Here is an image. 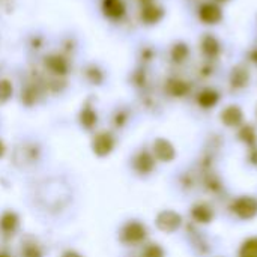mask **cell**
I'll list each match as a JSON object with an SVG mask.
<instances>
[{
	"label": "cell",
	"mask_w": 257,
	"mask_h": 257,
	"mask_svg": "<svg viewBox=\"0 0 257 257\" xmlns=\"http://www.w3.org/2000/svg\"><path fill=\"white\" fill-rule=\"evenodd\" d=\"M149 236V229L146 223L139 218H130L123 221L117 230V241L123 247L143 245Z\"/></svg>",
	"instance_id": "cell-1"
},
{
	"label": "cell",
	"mask_w": 257,
	"mask_h": 257,
	"mask_svg": "<svg viewBox=\"0 0 257 257\" xmlns=\"http://www.w3.org/2000/svg\"><path fill=\"white\" fill-rule=\"evenodd\" d=\"M42 160V146L36 142H23L14 149L12 161L17 169L27 170L35 167Z\"/></svg>",
	"instance_id": "cell-2"
},
{
	"label": "cell",
	"mask_w": 257,
	"mask_h": 257,
	"mask_svg": "<svg viewBox=\"0 0 257 257\" xmlns=\"http://www.w3.org/2000/svg\"><path fill=\"white\" fill-rule=\"evenodd\" d=\"M116 146H117V137L110 130H99L92 136L90 151L99 160L110 157L116 151Z\"/></svg>",
	"instance_id": "cell-3"
},
{
	"label": "cell",
	"mask_w": 257,
	"mask_h": 257,
	"mask_svg": "<svg viewBox=\"0 0 257 257\" xmlns=\"http://www.w3.org/2000/svg\"><path fill=\"white\" fill-rule=\"evenodd\" d=\"M230 211L242 221H250L257 217V199L254 196L244 194L232 200Z\"/></svg>",
	"instance_id": "cell-4"
},
{
	"label": "cell",
	"mask_w": 257,
	"mask_h": 257,
	"mask_svg": "<svg viewBox=\"0 0 257 257\" xmlns=\"http://www.w3.org/2000/svg\"><path fill=\"white\" fill-rule=\"evenodd\" d=\"M21 217L15 209L6 208L0 212V238L9 241L20 233Z\"/></svg>",
	"instance_id": "cell-5"
},
{
	"label": "cell",
	"mask_w": 257,
	"mask_h": 257,
	"mask_svg": "<svg viewBox=\"0 0 257 257\" xmlns=\"http://www.w3.org/2000/svg\"><path fill=\"white\" fill-rule=\"evenodd\" d=\"M157 169V160L152 155L149 149H142L136 152L131 158V170L140 176V178H148L151 176Z\"/></svg>",
	"instance_id": "cell-6"
},
{
	"label": "cell",
	"mask_w": 257,
	"mask_h": 257,
	"mask_svg": "<svg viewBox=\"0 0 257 257\" xmlns=\"http://www.w3.org/2000/svg\"><path fill=\"white\" fill-rule=\"evenodd\" d=\"M154 223L160 232H163L166 235H172V233H176L182 227L184 218L179 212H176L173 209H163L157 214Z\"/></svg>",
	"instance_id": "cell-7"
},
{
	"label": "cell",
	"mask_w": 257,
	"mask_h": 257,
	"mask_svg": "<svg viewBox=\"0 0 257 257\" xmlns=\"http://www.w3.org/2000/svg\"><path fill=\"white\" fill-rule=\"evenodd\" d=\"M44 244L33 235H24L18 242V257H45Z\"/></svg>",
	"instance_id": "cell-8"
},
{
	"label": "cell",
	"mask_w": 257,
	"mask_h": 257,
	"mask_svg": "<svg viewBox=\"0 0 257 257\" xmlns=\"http://www.w3.org/2000/svg\"><path fill=\"white\" fill-rule=\"evenodd\" d=\"M152 155L155 157L157 163H172L176 158V148L173 146V143L164 137H158L154 140L152 143V149H151Z\"/></svg>",
	"instance_id": "cell-9"
},
{
	"label": "cell",
	"mask_w": 257,
	"mask_h": 257,
	"mask_svg": "<svg viewBox=\"0 0 257 257\" xmlns=\"http://www.w3.org/2000/svg\"><path fill=\"white\" fill-rule=\"evenodd\" d=\"M78 123L81 130L87 133H93L98 128V111L92 104L86 102L83 105V108L78 113Z\"/></svg>",
	"instance_id": "cell-10"
},
{
	"label": "cell",
	"mask_w": 257,
	"mask_h": 257,
	"mask_svg": "<svg viewBox=\"0 0 257 257\" xmlns=\"http://www.w3.org/2000/svg\"><path fill=\"white\" fill-rule=\"evenodd\" d=\"M191 218L199 223V224H209L214 221L215 218V211L211 205L205 203V202H199V203H194L191 206Z\"/></svg>",
	"instance_id": "cell-11"
},
{
	"label": "cell",
	"mask_w": 257,
	"mask_h": 257,
	"mask_svg": "<svg viewBox=\"0 0 257 257\" xmlns=\"http://www.w3.org/2000/svg\"><path fill=\"white\" fill-rule=\"evenodd\" d=\"M220 119L221 122L229 126V128H235V126H239L244 120V113L242 110L238 107V105H227L221 114H220Z\"/></svg>",
	"instance_id": "cell-12"
},
{
	"label": "cell",
	"mask_w": 257,
	"mask_h": 257,
	"mask_svg": "<svg viewBox=\"0 0 257 257\" xmlns=\"http://www.w3.org/2000/svg\"><path fill=\"white\" fill-rule=\"evenodd\" d=\"M199 17L202 21L208 23V24H215L221 20V11L218 6L212 5V3H206L200 8L199 11Z\"/></svg>",
	"instance_id": "cell-13"
},
{
	"label": "cell",
	"mask_w": 257,
	"mask_h": 257,
	"mask_svg": "<svg viewBox=\"0 0 257 257\" xmlns=\"http://www.w3.org/2000/svg\"><path fill=\"white\" fill-rule=\"evenodd\" d=\"M220 95L214 89H205L197 95V104L203 108H212L218 104Z\"/></svg>",
	"instance_id": "cell-14"
},
{
	"label": "cell",
	"mask_w": 257,
	"mask_h": 257,
	"mask_svg": "<svg viewBox=\"0 0 257 257\" xmlns=\"http://www.w3.org/2000/svg\"><path fill=\"white\" fill-rule=\"evenodd\" d=\"M238 257H257V235L248 236L242 241L238 250Z\"/></svg>",
	"instance_id": "cell-15"
},
{
	"label": "cell",
	"mask_w": 257,
	"mask_h": 257,
	"mask_svg": "<svg viewBox=\"0 0 257 257\" xmlns=\"http://www.w3.org/2000/svg\"><path fill=\"white\" fill-rule=\"evenodd\" d=\"M238 139H239L244 145H247L248 148H254L257 145V133L256 130H254V126H251V125H244V126L239 130V133H238Z\"/></svg>",
	"instance_id": "cell-16"
},
{
	"label": "cell",
	"mask_w": 257,
	"mask_h": 257,
	"mask_svg": "<svg viewBox=\"0 0 257 257\" xmlns=\"http://www.w3.org/2000/svg\"><path fill=\"white\" fill-rule=\"evenodd\" d=\"M140 257H166V250L158 242H148L143 245Z\"/></svg>",
	"instance_id": "cell-17"
},
{
	"label": "cell",
	"mask_w": 257,
	"mask_h": 257,
	"mask_svg": "<svg viewBox=\"0 0 257 257\" xmlns=\"http://www.w3.org/2000/svg\"><path fill=\"white\" fill-rule=\"evenodd\" d=\"M12 96V87L8 81H0V104H5Z\"/></svg>",
	"instance_id": "cell-18"
},
{
	"label": "cell",
	"mask_w": 257,
	"mask_h": 257,
	"mask_svg": "<svg viewBox=\"0 0 257 257\" xmlns=\"http://www.w3.org/2000/svg\"><path fill=\"white\" fill-rule=\"evenodd\" d=\"M187 92H188V86H187L185 83H182V81H175V83L172 84V93H173L175 96H184Z\"/></svg>",
	"instance_id": "cell-19"
},
{
	"label": "cell",
	"mask_w": 257,
	"mask_h": 257,
	"mask_svg": "<svg viewBox=\"0 0 257 257\" xmlns=\"http://www.w3.org/2000/svg\"><path fill=\"white\" fill-rule=\"evenodd\" d=\"M203 48H205L206 53L214 54L215 51H218V44H217V41H215L214 38L208 36V38L205 39V42H203Z\"/></svg>",
	"instance_id": "cell-20"
},
{
	"label": "cell",
	"mask_w": 257,
	"mask_h": 257,
	"mask_svg": "<svg viewBox=\"0 0 257 257\" xmlns=\"http://www.w3.org/2000/svg\"><path fill=\"white\" fill-rule=\"evenodd\" d=\"M59 257H86L83 253H80L75 248H65L62 250V253L59 254Z\"/></svg>",
	"instance_id": "cell-21"
},
{
	"label": "cell",
	"mask_w": 257,
	"mask_h": 257,
	"mask_svg": "<svg viewBox=\"0 0 257 257\" xmlns=\"http://www.w3.org/2000/svg\"><path fill=\"white\" fill-rule=\"evenodd\" d=\"M248 160H250V163H253V164H256L257 166V148H250V155H248Z\"/></svg>",
	"instance_id": "cell-22"
},
{
	"label": "cell",
	"mask_w": 257,
	"mask_h": 257,
	"mask_svg": "<svg viewBox=\"0 0 257 257\" xmlns=\"http://www.w3.org/2000/svg\"><path fill=\"white\" fill-rule=\"evenodd\" d=\"M6 152H8V146L6 143L0 139V160H3L6 157Z\"/></svg>",
	"instance_id": "cell-23"
},
{
	"label": "cell",
	"mask_w": 257,
	"mask_h": 257,
	"mask_svg": "<svg viewBox=\"0 0 257 257\" xmlns=\"http://www.w3.org/2000/svg\"><path fill=\"white\" fill-rule=\"evenodd\" d=\"M0 257H14V256H12L9 251H5V250H2V251H0Z\"/></svg>",
	"instance_id": "cell-24"
}]
</instances>
